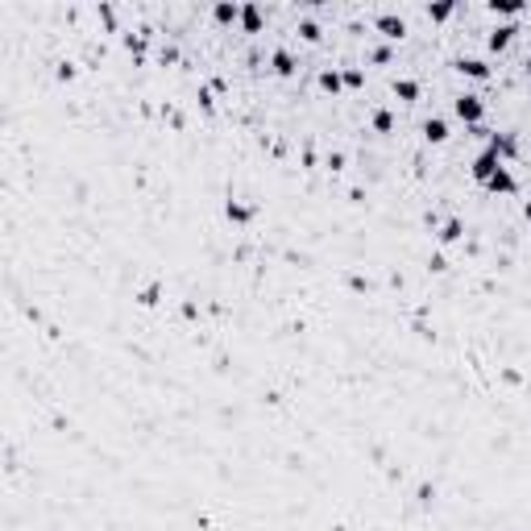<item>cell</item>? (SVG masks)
Masks as SVG:
<instances>
[{
  "instance_id": "cell-1",
  "label": "cell",
  "mask_w": 531,
  "mask_h": 531,
  "mask_svg": "<svg viewBox=\"0 0 531 531\" xmlns=\"http://www.w3.org/2000/svg\"><path fill=\"white\" fill-rule=\"evenodd\" d=\"M453 112L474 129V125H482V116H486V104H482V96H469V91H461L457 100H453Z\"/></svg>"
},
{
  "instance_id": "cell-2",
  "label": "cell",
  "mask_w": 531,
  "mask_h": 531,
  "mask_svg": "<svg viewBox=\"0 0 531 531\" xmlns=\"http://www.w3.org/2000/svg\"><path fill=\"white\" fill-rule=\"evenodd\" d=\"M519 33H523V29H519L515 21H503V25H494V29L486 33V50H490V54H503V50H507Z\"/></svg>"
},
{
  "instance_id": "cell-3",
  "label": "cell",
  "mask_w": 531,
  "mask_h": 531,
  "mask_svg": "<svg viewBox=\"0 0 531 531\" xmlns=\"http://www.w3.org/2000/svg\"><path fill=\"white\" fill-rule=\"evenodd\" d=\"M374 29H378L386 42H399V37L407 33V21H403L399 12H378V17H374Z\"/></svg>"
},
{
  "instance_id": "cell-4",
  "label": "cell",
  "mask_w": 531,
  "mask_h": 531,
  "mask_svg": "<svg viewBox=\"0 0 531 531\" xmlns=\"http://www.w3.org/2000/svg\"><path fill=\"white\" fill-rule=\"evenodd\" d=\"M498 166H507V162H503L494 150H482V154L474 158V179H478V183H490V174H494Z\"/></svg>"
},
{
  "instance_id": "cell-5",
  "label": "cell",
  "mask_w": 531,
  "mask_h": 531,
  "mask_svg": "<svg viewBox=\"0 0 531 531\" xmlns=\"http://www.w3.org/2000/svg\"><path fill=\"white\" fill-rule=\"evenodd\" d=\"M270 66H274V75H282V79H291L295 71H299V58L287 50V46H274V54H270Z\"/></svg>"
},
{
  "instance_id": "cell-6",
  "label": "cell",
  "mask_w": 531,
  "mask_h": 531,
  "mask_svg": "<svg viewBox=\"0 0 531 531\" xmlns=\"http://www.w3.org/2000/svg\"><path fill=\"white\" fill-rule=\"evenodd\" d=\"M457 71H461V75H469V79H478V83H486V79H490V62H486V58H474V54L457 58Z\"/></svg>"
},
{
  "instance_id": "cell-7",
  "label": "cell",
  "mask_w": 531,
  "mask_h": 531,
  "mask_svg": "<svg viewBox=\"0 0 531 531\" xmlns=\"http://www.w3.org/2000/svg\"><path fill=\"white\" fill-rule=\"evenodd\" d=\"M486 191H494V195H515V191H519V183H515V174H511L507 166H498V170L490 174Z\"/></svg>"
},
{
  "instance_id": "cell-8",
  "label": "cell",
  "mask_w": 531,
  "mask_h": 531,
  "mask_svg": "<svg viewBox=\"0 0 531 531\" xmlns=\"http://www.w3.org/2000/svg\"><path fill=\"white\" fill-rule=\"evenodd\" d=\"M224 216H228L233 224H249V220L258 216V208L245 204V199H224Z\"/></svg>"
},
{
  "instance_id": "cell-9",
  "label": "cell",
  "mask_w": 531,
  "mask_h": 531,
  "mask_svg": "<svg viewBox=\"0 0 531 531\" xmlns=\"http://www.w3.org/2000/svg\"><path fill=\"white\" fill-rule=\"evenodd\" d=\"M424 141L444 145V141H449V120H444V116H428V120H424Z\"/></svg>"
},
{
  "instance_id": "cell-10",
  "label": "cell",
  "mask_w": 531,
  "mask_h": 531,
  "mask_svg": "<svg viewBox=\"0 0 531 531\" xmlns=\"http://www.w3.org/2000/svg\"><path fill=\"white\" fill-rule=\"evenodd\" d=\"M212 21H216V25H233V21H241V4H233V0H216V4H212Z\"/></svg>"
},
{
  "instance_id": "cell-11",
  "label": "cell",
  "mask_w": 531,
  "mask_h": 531,
  "mask_svg": "<svg viewBox=\"0 0 531 531\" xmlns=\"http://www.w3.org/2000/svg\"><path fill=\"white\" fill-rule=\"evenodd\" d=\"M266 17H262V4H241V29L245 33H262Z\"/></svg>"
},
{
  "instance_id": "cell-12",
  "label": "cell",
  "mask_w": 531,
  "mask_h": 531,
  "mask_svg": "<svg viewBox=\"0 0 531 531\" xmlns=\"http://www.w3.org/2000/svg\"><path fill=\"white\" fill-rule=\"evenodd\" d=\"M436 237H440V245H457V241L465 237V220H461V216H449V220L440 224Z\"/></svg>"
},
{
  "instance_id": "cell-13",
  "label": "cell",
  "mask_w": 531,
  "mask_h": 531,
  "mask_svg": "<svg viewBox=\"0 0 531 531\" xmlns=\"http://www.w3.org/2000/svg\"><path fill=\"white\" fill-rule=\"evenodd\" d=\"M320 87H324V91H332V96H341V91H345V71L324 66V71H320Z\"/></svg>"
},
{
  "instance_id": "cell-14",
  "label": "cell",
  "mask_w": 531,
  "mask_h": 531,
  "mask_svg": "<svg viewBox=\"0 0 531 531\" xmlns=\"http://www.w3.org/2000/svg\"><path fill=\"white\" fill-rule=\"evenodd\" d=\"M390 91H395L403 104H415V100H420V83H415V79H395Z\"/></svg>"
},
{
  "instance_id": "cell-15",
  "label": "cell",
  "mask_w": 531,
  "mask_h": 531,
  "mask_svg": "<svg viewBox=\"0 0 531 531\" xmlns=\"http://www.w3.org/2000/svg\"><path fill=\"white\" fill-rule=\"evenodd\" d=\"M120 42H125V50H129L133 58H141V54H145V42H150V33H145V29H137V33L129 29V33H125Z\"/></svg>"
},
{
  "instance_id": "cell-16",
  "label": "cell",
  "mask_w": 531,
  "mask_h": 531,
  "mask_svg": "<svg viewBox=\"0 0 531 531\" xmlns=\"http://www.w3.org/2000/svg\"><path fill=\"white\" fill-rule=\"evenodd\" d=\"M490 12H494V17H519V12H523V0H494Z\"/></svg>"
},
{
  "instance_id": "cell-17",
  "label": "cell",
  "mask_w": 531,
  "mask_h": 531,
  "mask_svg": "<svg viewBox=\"0 0 531 531\" xmlns=\"http://www.w3.org/2000/svg\"><path fill=\"white\" fill-rule=\"evenodd\" d=\"M457 12V4L453 0H440V4H428V21H449Z\"/></svg>"
},
{
  "instance_id": "cell-18",
  "label": "cell",
  "mask_w": 531,
  "mask_h": 531,
  "mask_svg": "<svg viewBox=\"0 0 531 531\" xmlns=\"http://www.w3.org/2000/svg\"><path fill=\"white\" fill-rule=\"evenodd\" d=\"M295 33H299V37H303V42H320V37H324V29H320V25H316V21H312V17H303V21H299V29H295Z\"/></svg>"
},
{
  "instance_id": "cell-19",
  "label": "cell",
  "mask_w": 531,
  "mask_h": 531,
  "mask_svg": "<svg viewBox=\"0 0 531 531\" xmlns=\"http://www.w3.org/2000/svg\"><path fill=\"white\" fill-rule=\"evenodd\" d=\"M158 299H162V282H150V287L137 291V303H141V307H154Z\"/></svg>"
},
{
  "instance_id": "cell-20",
  "label": "cell",
  "mask_w": 531,
  "mask_h": 531,
  "mask_svg": "<svg viewBox=\"0 0 531 531\" xmlns=\"http://www.w3.org/2000/svg\"><path fill=\"white\" fill-rule=\"evenodd\" d=\"M374 129L378 133H390L395 129V112L390 108H374Z\"/></svg>"
},
{
  "instance_id": "cell-21",
  "label": "cell",
  "mask_w": 531,
  "mask_h": 531,
  "mask_svg": "<svg viewBox=\"0 0 531 531\" xmlns=\"http://www.w3.org/2000/svg\"><path fill=\"white\" fill-rule=\"evenodd\" d=\"M75 75H79V66H75V62H71V58H62V62H58V66H54V79H58V83H71V79H75Z\"/></svg>"
},
{
  "instance_id": "cell-22",
  "label": "cell",
  "mask_w": 531,
  "mask_h": 531,
  "mask_svg": "<svg viewBox=\"0 0 531 531\" xmlns=\"http://www.w3.org/2000/svg\"><path fill=\"white\" fill-rule=\"evenodd\" d=\"M370 58L386 66V62H395V46H390V42H382V46H374V50H370Z\"/></svg>"
},
{
  "instance_id": "cell-23",
  "label": "cell",
  "mask_w": 531,
  "mask_h": 531,
  "mask_svg": "<svg viewBox=\"0 0 531 531\" xmlns=\"http://www.w3.org/2000/svg\"><path fill=\"white\" fill-rule=\"evenodd\" d=\"M345 87H353V91L366 87V71L361 66H345Z\"/></svg>"
},
{
  "instance_id": "cell-24",
  "label": "cell",
  "mask_w": 531,
  "mask_h": 531,
  "mask_svg": "<svg viewBox=\"0 0 531 531\" xmlns=\"http://www.w3.org/2000/svg\"><path fill=\"white\" fill-rule=\"evenodd\" d=\"M100 21H104L108 33H116V8H112V4H100Z\"/></svg>"
},
{
  "instance_id": "cell-25",
  "label": "cell",
  "mask_w": 531,
  "mask_h": 531,
  "mask_svg": "<svg viewBox=\"0 0 531 531\" xmlns=\"http://www.w3.org/2000/svg\"><path fill=\"white\" fill-rule=\"evenodd\" d=\"M195 100H199V108H204V112H216V100H212V87H199V96H195Z\"/></svg>"
},
{
  "instance_id": "cell-26",
  "label": "cell",
  "mask_w": 531,
  "mask_h": 531,
  "mask_svg": "<svg viewBox=\"0 0 531 531\" xmlns=\"http://www.w3.org/2000/svg\"><path fill=\"white\" fill-rule=\"evenodd\" d=\"M415 498H420V507H432V503H436V486H428V482H424Z\"/></svg>"
},
{
  "instance_id": "cell-27",
  "label": "cell",
  "mask_w": 531,
  "mask_h": 531,
  "mask_svg": "<svg viewBox=\"0 0 531 531\" xmlns=\"http://www.w3.org/2000/svg\"><path fill=\"white\" fill-rule=\"evenodd\" d=\"M158 62H162V66L179 62V50H174V46H162V50H158Z\"/></svg>"
},
{
  "instance_id": "cell-28",
  "label": "cell",
  "mask_w": 531,
  "mask_h": 531,
  "mask_svg": "<svg viewBox=\"0 0 531 531\" xmlns=\"http://www.w3.org/2000/svg\"><path fill=\"white\" fill-rule=\"evenodd\" d=\"M428 270H432V274H444V270H449V258H444V253L428 258Z\"/></svg>"
},
{
  "instance_id": "cell-29",
  "label": "cell",
  "mask_w": 531,
  "mask_h": 531,
  "mask_svg": "<svg viewBox=\"0 0 531 531\" xmlns=\"http://www.w3.org/2000/svg\"><path fill=\"white\" fill-rule=\"evenodd\" d=\"M349 291H370V278H361V274H349Z\"/></svg>"
},
{
  "instance_id": "cell-30",
  "label": "cell",
  "mask_w": 531,
  "mask_h": 531,
  "mask_svg": "<svg viewBox=\"0 0 531 531\" xmlns=\"http://www.w3.org/2000/svg\"><path fill=\"white\" fill-rule=\"evenodd\" d=\"M328 170H332V174L345 170V154H328Z\"/></svg>"
},
{
  "instance_id": "cell-31",
  "label": "cell",
  "mask_w": 531,
  "mask_h": 531,
  "mask_svg": "<svg viewBox=\"0 0 531 531\" xmlns=\"http://www.w3.org/2000/svg\"><path fill=\"white\" fill-rule=\"evenodd\" d=\"M523 216H528V220H531V199H528V204H523Z\"/></svg>"
},
{
  "instance_id": "cell-32",
  "label": "cell",
  "mask_w": 531,
  "mask_h": 531,
  "mask_svg": "<svg viewBox=\"0 0 531 531\" xmlns=\"http://www.w3.org/2000/svg\"><path fill=\"white\" fill-rule=\"evenodd\" d=\"M523 66H528V75H531V54H528V62H523Z\"/></svg>"
}]
</instances>
